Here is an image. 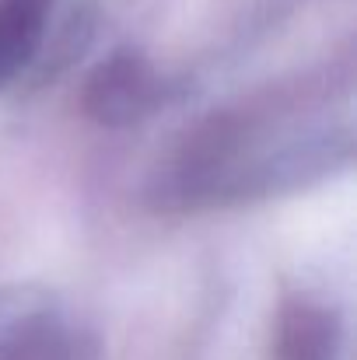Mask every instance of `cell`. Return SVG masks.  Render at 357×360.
I'll use <instances>...</instances> for the list:
<instances>
[{"label": "cell", "instance_id": "1", "mask_svg": "<svg viewBox=\"0 0 357 360\" xmlns=\"http://www.w3.org/2000/svg\"><path fill=\"white\" fill-rule=\"evenodd\" d=\"M351 84L273 88L203 120L175 154L168 189L186 207H232L308 186L351 161Z\"/></svg>", "mask_w": 357, "mask_h": 360}, {"label": "cell", "instance_id": "2", "mask_svg": "<svg viewBox=\"0 0 357 360\" xmlns=\"http://www.w3.org/2000/svg\"><path fill=\"white\" fill-rule=\"evenodd\" d=\"M77 333L53 297H0V360H77Z\"/></svg>", "mask_w": 357, "mask_h": 360}, {"label": "cell", "instance_id": "3", "mask_svg": "<svg viewBox=\"0 0 357 360\" xmlns=\"http://www.w3.org/2000/svg\"><path fill=\"white\" fill-rule=\"evenodd\" d=\"M158 77L137 53L109 56L84 84V109L102 126L140 122L158 105Z\"/></svg>", "mask_w": 357, "mask_h": 360}, {"label": "cell", "instance_id": "4", "mask_svg": "<svg viewBox=\"0 0 357 360\" xmlns=\"http://www.w3.org/2000/svg\"><path fill=\"white\" fill-rule=\"evenodd\" d=\"M344 354V333L333 308L315 304L308 297H294L280 308L277 319V360H340Z\"/></svg>", "mask_w": 357, "mask_h": 360}, {"label": "cell", "instance_id": "5", "mask_svg": "<svg viewBox=\"0 0 357 360\" xmlns=\"http://www.w3.org/2000/svg\"><path fill=\"white\" fill-rule=\"evenodd\" d=\"M60 0H0V88L14 84L39 56Z\"/></svg>", "mask_w": 357, "mask_h": 360}]
</instances>
